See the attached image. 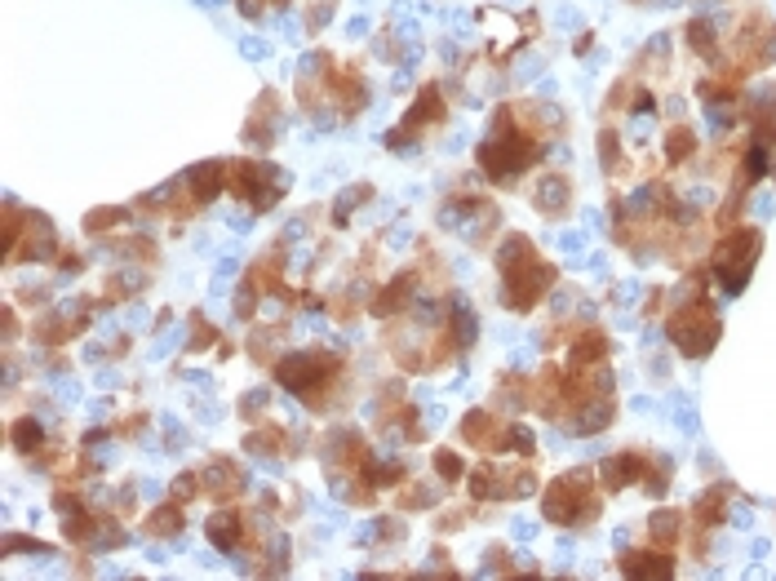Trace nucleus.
Here are the masks:
<instances>
[{
    "mask_svg": "<svg viewBox=\"0 0 776 581\" xmlns=\"http://www.w3.org/2000/svg\"><path fill=\"white\" fill-rule=\"evenodd\" d=\"M440 470L444 475H462V462H457L453 453H440Z\"/></svg>",
    "mask_w": 776,
    "mask_h": 581,
    "instance_id": "0eeeda50",
    "label": "nucleus"
},
{
    "mask_svg": "<svg viewBox=\"0 0 776 581\" xmlns=\"http://www.w3.org/2000/svg\"><path fill=\"white\" fill-rule=\"evenodd\" d=\"M359 200H368V187H355V191H342L337 196V222H346V209H355Z\"/></svg>",
    "mask_w": 776,
    "mask_h": 581,
    "instance_id": "20e7f679",
    "label": "nucleus"
},
{
    "mask_svg": "<svg viewBox=\"0 0 776 581\" xmlns=\"http://www.w3.org/2000/svg\"><path fill=\"white\" fill-rule=\"evenodd\" d=\"M564 200H568V183L564 178H541V187H537V204H541V213H559L564 209Z\"/></svg>",
    "mask_w": 776,
    "mask_h": 581,
    "instance_id": "f03ea898",
    "label": "nucleus"
},
{
    "mask_svg": "<svg viewBox=\"0 0 776 581\" xmlns=\"http://www.w3.org/2000/svg\"><path fill=\"white\" fill-rule=\"evenodd\" d=\"M187 187L196 191V200H213L217 191H222V164L209 160V164H196L187 173Z\"/></svg>",
    "mask_w": 776,
    "mask_h": 581,
    "instance_id": "f257e3e1",
    "label": "nucleus"
},
{
    "mask_svg": "<svg viewBox=\"0 0 776 581\" xmlns=\"http://www.w3.org/2000/svg\"><path fill=\"white\" fill-rule=\"evenodd\" d=\"M200 5H217V0H200Z\"/></svg>",
    "mask_w": 776,
    "mask_h": 581,
    "instance_id": "9d476101",
    "label": "nucleus"
},
{
    "mask_svg": "<svg viewBox=\"0 0 776 581\" xmlns=\"http://www.w3.org/2000/svg\"><path fill=\"white\" fill-rule=\"evenodd\" d=\"M453 337H457V346H470V342H475V320H470L466 311H457V316H453Z\"/></svg>",
    "mask_w": 776,
    "mask_h": 581,
    "instance_id": "7ed1b4c3",
    "label": "nucleus"
},
{
    "mask_svg": "<svg viewBox=\"0 0 776 581\" xmlns=\"http://www.w3.org/2000/svg\"><path fill=\"white\" fill-rule=\"evenodd\" d=\"M240 14H245V18H258V14H262V0H240Z\"/></svg>",
    "mask_w": 776,
    "mask_h": 581,
    "instance_id": "6e6552de",
    "label": "nucleus"
},
{
    "mask_svg": "<svg viewBox=\"0 0 776 581\" xmlns=\"http://www.w3.org/2000/svg\"><path fill=\"white\" fill-rule=\"evenodd\" d=\"M40 444V426L36 421H18V449H36Z\"/></svg>",
    "mask_w": 776,
    "mask_h": 581,
    "instance_id": "423d86ee",
    "label": "nucleus"
},
{
    "mask_svg": "<svg viewBox=\"0 0 776 581\" xmlns=\"http://www.w3.org/2000/svg\"><path fill=\"white\" fill-rule=\"evenodd\" d=\"M240 49H245L249 58H266V45H262V40H245V45H240Z\"/></svg>",
    "mask_w": 776,
    "mask_h": 581,
    "instance_id": "1a4fd4ad",
    "label": "nucleus"
},
{
    "mask_svg": "<svg viewBox=\"0 0 776 581\" xmlns=\"http://www.w3.org/2000/svg\"><path fill=\"white\" fill-rule=\"evenodd\" d=\"M120 217H125L120 209H98V213H93V217H89V222H84V226H89V235H93V231H107V226H116Z\"/></svg>",
    "mask_w": 776,
    "mask_h": 581,
    "instance_id": "39448f33",
    "label": "nucleus"
}]
</instances>
